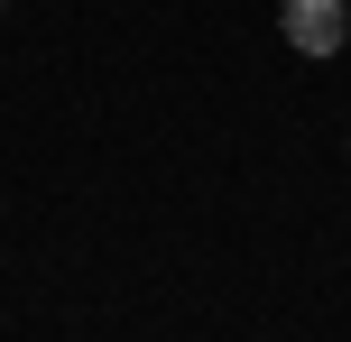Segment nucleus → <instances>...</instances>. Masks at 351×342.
I'll list each match as a JSON object with an SVG mask.
<instances>
[{
  "label": "nucleus",
  "mask_w": 351,
  "mask_h": 342,
  "mask_svg": "<svg viewBox=\"0 0 351 342\" xmlns=\"http://www.w3.org/2000/svg\"><path fill=\"white\" fill-rule=\"evenodd\" d=\"M287 47L296 56H342L351 47V10L342 0H287Z\"/></svg>",
  "instance_id": "obj_1"
}]
</instances>
